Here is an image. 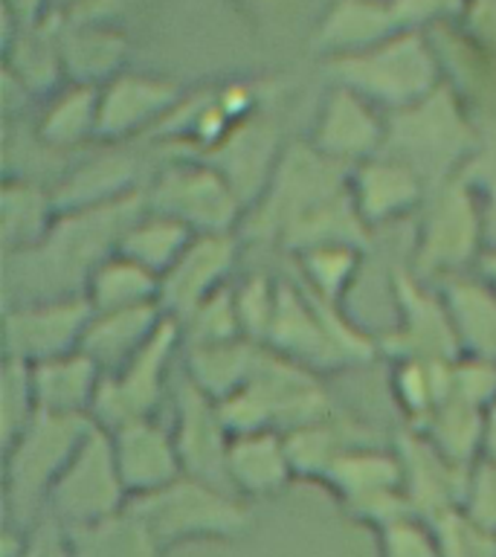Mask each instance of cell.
<instances>
[{
  "instance_id": "obj_12",
  "label": "cell",
  "mask_w": 496,
  "mask_h": 557,
  "mask_svg": "<svg viewBox=\"0 0 496 557\" xmlns=\"http://www.w3.org/2000/svg\"><path fill=\"white\" fill-rule=\"evenodd\" d=\"M226 470H230V485L235 494L250 496L276 494L294 473L285 442H276V435L264 430L230 438Z\"/></svg>"
},
{
  "instance_id": "obj_13",
  "label": "cell",
  "mask_w": 496,
  "mask_h": 557,
  "mask_svg": "<svg viewBox=\"0 0 496 557\" xmlns=\"http://www.w3.org/2000/svg\"><path fill=\"white\" fill-rule=\"evenodd\" d=\"M64 537L73 557H163V548L128 505L90 525L64 529Z\"/></svg>"
},
{
  "instance_id": "obj_19",
  "label": "cell",
  "mask_w": 496,
  "mask_h": 557,
  "mask_svg": "<svg viewBox=\"0 0 496 557\" xmlns=\"http://www.w3.org/2000/svg\"><path fill=\"white\" fill-rule=\"evenodd\" d=\"M381 139V131L374 125L372 113L363 104H357L351 96H337L331 102L328 113H322L317 128V146L322 157L343 163L346 157H360L372 151Z\"/></svg>"
},
{
  "instance_id": "obj_14",
  "label": "cell",
  "mask_w": 496,
  "mask_h": 557,
  "mask_svg": "<svg viewBox=\"0 0 496 557\" xmlns=\"http://www.w3.org/2000/svg\"><path fill=\"white\" fill-rule=\"evenodd\" d=\"M96 372H99V366L85 351L44 360L33 372L35 404L41 412L78 416V407H85V404L94 407L96 389H99Z\"/></svg>"
},
{
  "instance_id": "obj_10",
  "label": "cell",
  "mask_w": 496,
  "mask_h": 557,
  "mask_svg": "<svg viewBox=\"0 0 496 557\" xmlns=\"http://www.w3.org/2000/svg\"><path fill=\"white\" fill-rule=\"evenodd\" d=\"M160 207L165 215L191 226H209L212 233H221L230 215L235 212V191L218 174L203 169H177L160 181ZM160 209V212H163Z\"/></svg>"
},
{
  "instance_id": "obj_18",
  "label": "cell",
  "mask_w": 496,
  "mask_h": 557,
  "mask_svg": "<svg viewBox=\"0 0 496 557\" xmlns=\"http://www.w3.org/2000/svg\"><path fill=\"white\" fill-rule=\"evenodd\" d=\"M157 294H160V285H157L154 273L137 264L134 259H128V256H122V252L108 261H99L90 270V296H87V302L94 305V313L154 302Z\"/></svg>"
},
{
  "instance_id": "obj_28",
  "label": "cell",
  "mask_w": 496,
  "mask_h": 557,
  "mask_svg": "<svg viewBox=\"0 0 496 557\" xmlns=\"http://www.w3.org/2000/svg\"><path fill=\"white\" fill-rule=\"evenodd\" d=\"M485 273L491 276V285H494L496 290V252H491V256L485 259Z\"/></svg>"
},
{
  "instance_id": "obj_23",
  "label": "cell",
  "mask_w": 496,
  "mask_h": 557,
  "mask_svg": "<svg viewBox=\"0 0 496 557\" xmlns=\"http://www.w3.org/2000/svg\"><path fill=\"white\" fill-rule=\"evenodd\" d=\"M305 268L311 273L313 285L320 287V294L337 296L339 287L346 285L351 270H355V252L348 250V244H322L305 252Z\"/></svg>"
},
{
  "instance_id": "obj_27",
  "label": "cell",
  "mask_w": 496,
  "mask_h": 557,
  "mask_svg": "<svg viewBox=\"0 0 496 557\" xmlns=\"http://www.w3.org/2000/svg\"><path fill=\"white\" fill-rule=\"evenodd\" d=\"M482 224H485V238L494 242V252H496V198L494 203H491V209L482 215Z\"/></svg>"
},
{
  "instance_id": "obj_8",
  "label": "cell",
  "mask_w": 496,
  "mask_h": 557,
  "mask_svg": "<svg viewBox=\"0 0 496 557\" xmlns=\"http://www.w3.org/2000/svg\"><path fill=\"white\" fill-rule=\"evenodd\" d=\"M116 468L131 496L160 491L174 479H181V456L174 442H169L157 426L142 421H131L113 435Z\"/></svg>"
},
{
  "instance_id": "obj_26",
  "label": "cell",
  "mask_w": 496,
  "mask_h": 557,
  "mask_svg": "<svg viewBox=\"0 0 496 557\" xmlns=\"http://www.w3.org/2000/svg\"><path fill=\"white\" fill-rule=\"evenodd\" d=\"M482 450L485 461L496 465V400L485 409V430H482Z\"/></svg>"
},
{
  "instance_id": "obj_21",
  "label": "cell",
  "mask_w": 496,
  "mask_h": 557,
  "mask_svg": "<svg viewBox=\"0 0 496 557\" xmlns=\"http://www.w3.org/2000/svg\"><path fill=\"white\" fill-rule=\"evenodd\" d=\"M433 529L442 557H496V531L479 525L461 508L435 517Z\"/></svg>"
},
{
  "instance_id": "obj_11",
  "label": "cell",
  "mask_w": 496,
  "mask_h": 557,
  "mask_svg": "<svg viewBox=\"0 0 496 557\" xmlns=\"http://www.w3.org/2000/svg\"><path fill=\"white\" fill-rule=\"evenodd\" d=\"M479 235H485V224L476 207L461 189L444 191L435 203V212L426 221L424 244H421V264L426 270L459 268L470 259Z\"/></svg>"
},
{
  "instance_id": "obj_2",
  "label": "cell",
  "mask_w": 496,
  "mask_h": 557,
  "mask_svg": "<svg viewBox=\"0 0 496 557\" xmlns=\"http://www.w3.org/2000/svg\"><path fill=\"white\" fill-rule=\"evenodd\" d=\"M87 433L90 426L78 416L38 412L15 442L7 444V505L21 529L29 531L33 513L47 505L52 485L76 456Z\"/></svg>"
},
{
  "instance_id": "obj_15",
  "label": "cell",
  "mask_w": 496,
  "mask_h": 557,
  "mask_svg": "<svg viewBox=\"0 0 496 557\" xmlns=\"http://www.w3.org/2000/svg\"><path fill=\"white\" fill-rule=\"evenodd\" d=\"M447 313L459 337V346L468 348L473 360H496V290L470 278L452 282L447 287Z\"/></svg>"
},
{
  "instance_id": "obj_5",
  "label": "cell",
  "mask_w": 496,
  "mask_h": 557,
  "mask_svg": "<svg viewBox=\"0 0 496 557\" xmlns=\"http://www.w3.org/2000/svg\"><path fill=\"white\" fill-rule=\"evenodd\" d=\"M172 339L174 322L165 320L163 329L154 334V339L131 363L122 366V372H116V377H108V381L99 383L94 409L102 421H111L120 430L131 421L146 418L148 409L154 407L157 392H160V372H163Z\"/></svg>"
},
{
  "instance_id": "obj_3",
  "label": "cell",
  "mask_w": 496,
  "mask_h": 557,
  "mask_svg": "<svg viewBox=\"0 0 496 557\" xmlns=\"http://www.w3.org/2000/svg\"><path fill=\"white\" fill-rule=\"evenodd\" d=\"M125 496L131 494L116 468L113 442H108L94 426L59 482L52 485L47 505H50L52 520L64 529H73V525H90V522L120 513L128 505Z\"/></svg>"
},
{
  "instance_id": "obj_16",
  "label": "cell",
  "mask_w": 496,
  "mask_h": 557,
  "mask_svg": "<svg viewBox=\"0 0 496 557\" xmlns=\"http://www.w3.org/2000/svg\"><path fill=\"white\" fill-rule=\"evenodd\" d=\"M418 198H421L418 172H412L407 163L377 160L363 165L357 174L355 209L365 221H386L412 207Z\"/></svg>"
},
{
  "instance_id": "obj_25",
  "label": "cell",
  "mask_w": 496,
  "mask_h": 557,
  "mask_svg": "<svg viewBox=\"0 0 496 557\" xmlns=\"http://www.w3.org/2000/svg\"><path fill=\"white\" fill-rule=\"evenodd\" d=\"M21 557H73L70 555L67 537H64V529L59 522L47 517L44 522H38L29 537H26V546L21 552Z\"/></svg>"
},
{
  "instance_id": "obj_1",
  "label": "cell",
  "mask_w": 496,
  "mask_h": 557,
  "mask_svg": "<svg viewBox=\"0 0 496 557\" xmlns=\"http://www.w3.org/2000/svg\"><path fill=\"white\" fill-rule=\"evenodd\" d=\"M128 508L146 522L163 552L183 540L241 537L250 525L247 508L235 494L191 476L174 479L151 494L131 496Z\"/></svg>"
},
{
  "instance_id": "obj_4",
  "label": "cell",
  "mask_w": 496,
  "mask_h": 557,
  "mask_svg": "<svg viewBox=\"0 0 496 557\" xmlns=\"http://www.w3.org/2000/svg\"><path fill=\"white\" fill-rule=\"evenodd\" d=\"M224 433V418L221 412H212V398L195 383H186L181 389V433L174 442L181 468L186 470V476L235 494L226 470L230 442Z\"/></svg>"
},
{
  "instance_id": "obj_7",
  "label": "cell",
  "mask_w": 496,
  "mask_h": 557,
  "mask_svg": "<svg viewBox=\"0 0 496 557\" xmlns=\"http://www.w3.org/2000/svg\"><path fill=\"white\" fill-rule=\"evenodd\" d=\"M233 261V244L224 233H203L191 238L183 256L172 264L160 282V302L174 311L195 313L209 296L218 294L215 285Z\"/></svg>"
},
{
  "instance_id": "obj_17",
  "label": "cell",
  "mask_w": 496,
  "mask_h": 557,
  "mask_svg": "<svg viewBox=\"0 0 496 557\" xmlns=\"http://www.w3.org/2000/svg\"><path fill=\"white\" fill-rule=\"evenodd\" d=\"M259 355L244 343H198L191 346L189 366H191V383L203 389L209 398L224 400L233 392H238L247 383V377L256 369Z\"/></svg>"
},
{
  "instance_id": "obj_22",
  "label": "cell",
  "mask_w": 496,
  "mask_h": 557,
  "mask_svg": "<svg viewBox=\"0 0 496 557\" xmlns=\"http://www.w3.org/2000/svg\"><path fill=\"white\" fill-rule=\"evenodd\" d=\"M381 557H442L433 522L418 520V513L398 517L389 525L377 529Z\"/></svg>"
},
{
  "instance_id": "obj_20",
  "label": "cell",
  "mask_w": 496,
  "mask_h": 557,
  "mask_svg": "<svg viewBox=\"0 0 496 557\" xmlns=\"http://www.w3.org/2000/svg\"><path fill=\"white\" fill-rule=\"evenodd\" d=\"M191 230L181 221H174L169 215H157L146 224L128 226L125 235H122L120 250L122 256H128L137 264H142L146 270H160L165 273L172 270V264L183 256V250L189 247Z\"/></svg>"
},
{
  "instance_id": "obj_9",
  "label": "cell",
  "mask_w": 496,
  "mask_h": 557,
  "mask_svg": "<svg viewBox=\"0 0 496 557\" xmlns=\"http://www.w3.org/2000/svg\"><path fill=\"white\" fill-rule=\"evenodd\" d=\"M160 329H163V320L157 317L154 302L94 313L82 337V351L99 369H122L154 339Z\"/></svg>"
},
{
  "instance_id": "obj_24",
  "label": "cell",
  "mask_w": 496,
  "mask_h": 557,
  "mask_svg": "<svg viewBox=\"0 0 496 557\" xmlns=\"http://www.w3.org/2000/svg\"><path fill=\"white\" fill-rule=\"evenodd\" d=\"M461 511L473 517L479 525L496 531V465L485 461L470 473L468 496H464Z\"/></svg>"
},
{
  "instance_id": "obj_6",
  "label": "cell",
  "mask_w": 496,
  "mask_h": 557,
  "mask_svg": "<svg viewBox=\"0 0 496 557\" xmlns=\"http://www.w3.org/2000/svg\"><path fill=\"white\" fill-rule=\"evenodd\" d=\"M90 320H94V305L82 299H59L41 308H21L17 313H9L7 320L9 351L17 360L38 357L41 363L67 355L70 343L82 346Z\"/></svg>"
}]
</instances>
